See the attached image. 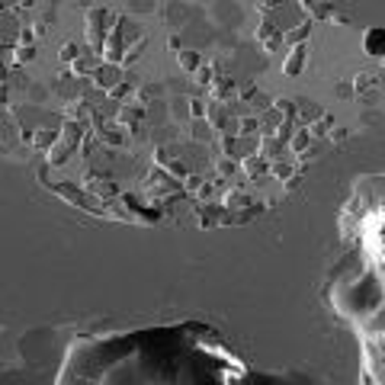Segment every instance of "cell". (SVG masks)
<instances>
[{
  "mask_svg": "<svg viewBox=\"0 0 385 385\" xmlns=\"http://www.w3.org/2000/svg\"><path fill=\"white\" fill-rule=\"evenodd\" d=\"M366 51H369V55H382L385 51V32L382 29L366 32Z\"/></svg>",
  "mask_w": 385,
  "mask_h": 385,
  "instance_id": "cell-1",
  "label": "cell"
},
{
  "mask_svg": "<svg viewBox=\"0 0 385 385\" xmlns=\"http://www.w3.org/2000/svg\"><path fill=\"white\" fill-rule=\"evenodd\" d=\"M302 61H305V48H295V55L286 61V74H292V71H299L302 68Z\"/></svg>",
  "mask_w": 385,
  "mask_h": 385,
  "instance_id": "cell-2",
  "label": "cell"
},
{
  "mask_svg": "<svg viewBox=\"0 0 385 385\" xmlns=\"http://www.w3.org/2000/svg\"><path fill=\"white\" fill-rule=\"evenodd\" d=\"M180 65L186 68V71H192V68H196V55H189V51H183V55H180Z\"/></svg>",
  "mask_w": 385,
  "mask_h": 385,
  "instance_id": "cell-3",
  "label": "cell"
}]
</instances>
